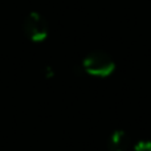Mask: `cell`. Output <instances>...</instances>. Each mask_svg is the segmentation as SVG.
<instances>
[{
	"instance_id": "cell-1",
	"label": "cell",
	"mask_w": 151,
	"mask_h": 151,
	"mask_svg": "<svg viewBox=\"0 0 151 151\" xmlns=\"http://www.w3.org/2000/svg\"><path fill=\"white\" fill-rule=\"evenodd\" d=\"M82 72L94 77H107L114 72L115 65L113 58L102 50H94L82 61Z\"/></svg>"
},
{
	"instance_id": "cell-2",
	"label": "cell",
	"mask_w": 151,
	"mask_h": 151,
	"mask_svg": "<svg viewBox=\"0 0 151 151\" xmlns=\"http://www.w3.org/2000/svg\"><path fill=\"white\" fill-rule=\"evenodd\" d=\"M24 33L31 41L41 42L48 36V23L40 13L32 12L25 17L23 23Z\"/></svg>"
},
{
	"instance_id": "cell-3",
	"label": "cell",
	"mask_w": 151,
	"mask_h": 151,
	"mask_svg": "<svg viewBox=\"0 0 151 151\" xmlns=\"http://www.w3.org/2000/svg\"><path fill=\"white\" fill-rule=\"evenodd\" d=\"M130 146V138L129 135L122 130H117L110 135L109 138V151H127Z\"/></svg>"
},
{
	"instance_id": "cell-4",
	"label": "cell",
	"mask_w": 151,
	"mask_h": 151,
	"mask_svg": "<svg viewBox=\"0 0 151 151\" xmlns=\"http://www.w3.org/2000/svg\"><path fill=\"white\" fill-rule=\"evenodd\" d=\"M134 151H151V142L149 141H141L135 145Z\"/></svg>"
}]
</instances>
